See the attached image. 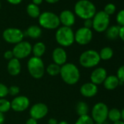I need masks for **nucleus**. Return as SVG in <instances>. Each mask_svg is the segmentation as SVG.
<instances>
[{
  "label": "nucleus",
  "instance_id": "obj_11",
  "mask_svg": "<svg viewBox=\"0 0 124 124\" xmlns=\"http://www.w3.org/2000/svg\"><path fill=\"white\" fill-rule=\"evenodd\" d=\"M93 39V31L90 29L81 27L75 33V42L80 45L89 44Z\"/></svg>",
  "mask_w": 124,
  "mask_h": 124
},
{
  "label": "nucleus",
  "instance_id": "obj_39",
  "mask_svg": "<svg viewBox=\"0 0 124 124\" xmlns=\"http://www.w3.org/2000/svg\"><path fill=\"white\" fill-rule=\"evenodd\" d=\"M26 124H37V120L32 117H30L26 120Z\"/></svg>",
  "mask_w": 124,
  "mask_h": 124
},
{
  "label": "nucleus",
  "instance_id": "obj_28",
  "mask_svg": "<svg viewBox=\"0 0 124 124\" xmlns=\"http://www.w3.org/2000/svg\"><path fill=\"white\" fill-rule=\"evenodd\" d=\"M11 109V101L5 98L0 99V112L2 113L8 112Z\"/></svg>",
  "mask_w": 124,
  "mask_h": 124
},
{
  "label": "nucleus",
  "instance_id": "obj_7",
  "mask_svg": "<svg viewBox=\"0 0 124 124\" xmlns=\"http://www.w3.org/2000/svg\"><path fill=\"white\" fill-rule=\"evenodd\" d=\"M93 29L99 33L105 31L109 26L110 18L108 15H107L104 11L97 12L93 18Z\"/></svg>",
  "mask_w": 124,
  "mask_h": 124
},
{
  "label": "nucleus",
  "instance_id": "obj_9",
  "mask_svg": "<svg viewBox=\"0 0 124 124\" xmlns=\"http://www.w3.org/2000/svg\"><path fill=\"white\" fill-rule=\"evenodd\" d=\"M24 35L25 34L17 28H8L2 33V37L5 42L15 45L23 41Z\"/></svg>",
  "mask_w": 124,
  "mask_h": 124
},
{
  "label": "nucleus",
  "instance_id": "obj_19",
  "mask_svg": "<svg viewBox=\"0 0 124 124\" xmlns=\"http://www.w3.org/2000/svg\"><path fill=\"white\" fill-rule=\"evenodd\" d=\"M103 84L105 89L108 91H113L115 88H117V86L119 85L120 80H118L116 75H107Z\"/></svg>",
  "mask_w": 124,
  "mask_h": 124
},
{
  "label": "nucleus",
  "instance_id": "obj_24",
  "mask_svg": "<svg viewBox=\"0 0 124 124\" xmlns=\"http://www.w3.org/2000/svg\"><path fill=\"white\" fill-rule=\"evenodd\" d=\"M76 112L79 116L86 115L89 112V107L85 101H79L77 103L75 107Z\"/></svg>",
  "mask_w": 124,
  "mask_h": 124
},
{
  "label": "nucleus",
  "instance_id": "obj_20",
  "mask_svg": "<svg viewBox=\"0 0 124 124\" xmlns=\"http://www.w3.org/2000/svg\"><path fill=\"white\" fill-rule=\"evenodd\" d=\"M42 33V29L40 26L37 25H32L30 26L26 31V34L31 37V39H38L41 37Z\"/></svg>",
  "mask_w": 124,
  "mask_h": 124
},
{
  "label": "nucleus",
  "instance_id": "obj_17",
  "mask_svg": "<svg viewBox=\"0 0 124 124\" xmlns=\"http://www.w3.org/2000/svg\"><path fill=\"white\" fill-rule=\"evenodd\" d=\"M80 94L86 98H91L95 96L98 93V87L96 85L90 83H85L83 84L80 88Z\"/></svg>",
  "mask_w": 124,
  "mask_h": 124
},
{
  "label": "nucleus",
  "instance_id": "obj_16",
  "mask_svg": "<svg viewBox=\"0 0 124 124\" xmlns=\"http://www.w3.org/2000/svg\"><path fill=\"white\" fill-rule=\"evenodd\" d=\"M58 18L60 23L63 25V26L71 27L75 23V15L69 10H64L62 11Z\"/></svg>",
  "mask_w": 124,
  "mask_h": 124
},
{
  "label": "nucleus",
  "instance_id": "obj_13",
  "mask_svg": "<svg viewBox=\"0 0 124 124\" xmlns=\"http://www.w3.org/2000/svg\"><path fill=\"white\" fill-rule=\"evenodd\" d=\"M48 113V107L44 103H37L30 108L29 114L31 117L35 120H39L45 117Z\"/></svg>",
  "mask_w": 124,
  "mask_h": 124
},
{
  "label": "nucleus",
  "instance_id": "obj_41",
  "mask_svg": "<svg viewBox=\"0 0 124 124\" xmlns=\"http://www.w3.org/2000/svg\"><path fill=\"white\" fill-rule=\"evenodd\" d=\"M58 120L55 118H53V117L50 118L48 120V124H58Z\"/></svg>",
  "mask_w": 124,
  "mask_h": 124
},
{
  "label": "nucleus",
  "instance_id": "obj_44",
  "mask_svg": "<svg viewBox=\"0 0 124 124\" xmlns=\"http://www.w3.org/2000/svg\"><path fill=\"white\" fill-rule=\"evenodd\" d=\"M120 113H121V120L124 122V108L120 111Z\"/></svg>",
  "mask_w": 124,
  "mask_h": 124
},
{
  "label": "nucleus",
  "instance_id": "obj_12",
  "mask_svg": "<svg viewBox=\"0 0 124 124\" xmlns=\"http://www.w3.org/2000/svg\"><path fill=\"white\" fill-rule=\"evenodd\" d=\"M30 100L25 96H17L11 101V109L15 112H23L29 108Z\"/></svg>",
  "mask_w": 124,
  "mask_h": 124
},
{
  "label": "nucleus",
  "instance_id": "obj_22",
  "mask_svg": "<svg viewBox=\"0 0 124 124\" xmlns=\"http://www.w3.org/2000/svg\"><path fill=\"white\" fill-rule=\"evenodd\" d=\"M120 26H109L107 29L105 31L106 32V37L107 39L113 40L116 39L117 37H119V31H120Z\"/></svg>",
  "mask_w": 124,
  "mask_h": 124
},
{
  "label": "nucleus",
  "instance_id": "obj_47",
  "mask_svg": "<svg viewBox=\"0 0 124 124\" xmlns=\"http://www.w3.org/2000/svg\"><path fill=\"white\" fill-rule=\"evenodd\" d=\"M93 124H104V123H94Z\"/></svg>",
  "mask_w": 124,
  "mask_h": 124
},
{
  "label": "nucleus",
  "instance_id": "obj_32",
  "mask_svg": "<svg viewBox=\"0 0 124 124\" xmlns=\"http://www.w3.org/2000/svg\"><path fill=\"white\" fill-rule=\"evenodd\" d=\"M8 95V87L0 83V99L5 98Z\"/></svg>",
  "mask_w": 124,
  "mask_h": 124
},
{
  "label": "nucleus",
  "instance_id": "obj_26",
  "mask_svg": "<svg viewBox=\"0 0 124 124\" xmlns=\"http://www.w3.org/2000/svg\"><path fill=\"white\" fill-rule=\"evenodd\" d=\"M107 118L113 123L117 122L121 120V113L120 110L117 108H112L109 109Z\"/></svg>",
  "mask_w": 124,
  "mask_h": 124
},
{
  "label": "nucleus",
  "instance_id": "obj_46",
  "mask_svg": "<svg viewBox=\"0 0 124 124\" xmlns=\"http://www.w3.org/2000/svg\"><path fill=\"white\" fill-rule=\"evenodd\" d=\"M113 124H124V122L122 121L121 120L117 121V122H115V123H113Z\"/></svg>",
  "mask_w": 124,
  "mask_h": 124
},
{
  "label": "nucleus",
  "instance_id": "obj_1",
  "mask_svg": "<svg viewBox=\"0 0 124 124\" xmlns=\"http://www.w3.org/2000/svg\"><path fill=\"white\" fill-rule=\"evenodd\" d=\"M60 76L66 84L75 85L80 78V72L78 67L72 63H66L61 67Z\"/></svg>",
  "mask_w": 124,
  "mask_h": 124
},
{
  "label": "nucleus",
  "instance_id": "obj_38",
  "mask_svg": "<svg viewBox=\"0 0 124 124\" xmlns=\"http://www.w3.org/2000/svg\"><path fill=\"white\" fill-rule=\"evenodd\" d=\"M7 1L11 4V5H19L22 2L23 0H7Z\"/></svg>",
  "mask_w": 124,
  "mask_h": 124
},
{
  "label": "nucleus",
  "instance_id": "obj_29",
  "mask_svg": "<svg viewBox=\"0 0 124 124\" xmlns=\"http://www.w3.org/2000/svg\"><path fill=\"white\" fill-rule=\"evenodd\" d=\"M94 122L91 117L88 115L79 116L78 119L76 120L75 124H93Z\"/></svg>",
  "mask_w": 124,
  "mask_h": 124
},
{
  "label": "nucleus",
  "instance_id": "obj_33",
  "mask_svg": "<svg viewBox=\"0 0 124 124\" xmlns=\"http://www.w3.org/2000/svg\"><path fill=\"white\" fill-rule=\"evenodd\" d=\"M20 93V88L17 85H11L8 88V94L13 96H17V95Z\"/></svg>",
  "mask_w": 124,
  "mask_h": 124
},
{
  "label": "nucleus",
  "instance_id": "obj_49",
  "mask_svg": "<svg viewBox=\"0 0 124 124\" xmlns=\"http://www.w3.org/2000/svg\"><path fill=\"white\" fill-rule=\"evenodd\" d=\"M123 50H124V48H123Z\"/></svg>",
  "mask_w": 124,
  "mask_h": 124
},
{
  "label": "nucleus",
  "instance_id": "obj_25",
  "mask_svg": "<svg viewBox=\"0 0 124 124\" xmlns=\"http://www.w3.org/2000/svg\"><path fill=\"white\" fill-rule=\"evenodd\" d=\"M113 50L110 47H104L101 49L99 53L100 59L103 61H108L111 59L113 56Z\"/></svg>",
  "mask_w": 124,
  "mask_h": 124
},
{
  "label": "nucleus",
  "instance_id": "obj_42",
  "mask_svg": "<svg viewBox=\"0 0 124 124\" xmlns=\"http://www.w3.org/2000/svg\"><path fill=\"white\" fill-rule=\"evenodd\" d=\"M42 1L43 0H32V3L39 6V5H41L42 3Z\"/></svg>",
  "mask_w": 124,
  "mask_h": 124
},
{
  "label": "nucleus",
  "instance_id": "obj_36",
  "mask_svg": "<svg viewBox=\"0 0 124 124\" xmlns=\"http://www.w3.org/2000/svg\"><path fill=\"white\" fill-rule=\"evenodd\" d=\"M83 27L91 29V28L93 27V21H92V19H86V20H84V26Z\"/></svg>",
  "mask_w": 124,
  "mask_h": 124
},
{
  "label": "nucleus",
  "instance_id": "obj_15",
  "mask_svg": "<svg viewBox=\"0 0 124 124\" xmlns=\"http://www.w3.org/2000/svg\"><path fill=\"white\" fill-rule=\"evenodd\" d=\"M107 77V70L103 67H98L91 72L90 78L92 83L99 85L104 83Z\"/></svg>",
  "mask_w": 124,
  "mask_h": 124
},
{
  "label": "nucleus",
  "instance_id": "obj_8",
  "mask_svg": "<svg viewBox=\"0 0 124 124\" xmlns=\"http://www.w3.org/2000/svg\"><path fill=\"white\" fill-rule=\"evenodd\" d=\"M109 108L107 105L103 102H98L94 104L91 110V118L94 123H104L108 116Z\"/></svg>",
  "mask_w": 124,
  "mask_h": 124
},
{
  "label": "nucleus",
  "instance_id": "obj_23",
  "mask_svg": "<svg viewBox=\"0 0 124 124\" xmlns=\"http://www.w3.org/2000/svg\"><path fill=\"white\" fill-rule=\"evenodd\" d=\"M26 12H27V14L31 18H39V16L41 14L39 8L37 5L33 4V3H31V4L28 5V6L26 8Z\"/></svg>",
  "mask_w": 124,
  "mask_h": 124
},
{
  "label": "nucleus",
  "instance_id": "obj_45",
  "mask_svg": "<svg viewBox=\"0 0 124 124\" xmlns=\"http://www.w3.org/2000/svg\"><path fill=\"white\" fill-rule=\"evenodd\" d=\"M58 124H69V123L65 120H62V121H60L59 123H58Z\"/></svg>",
  "mask_w": 124,
  "mask_h": 124
},
{
  "label": "nucleus",
  "instance_id": "obj_5",
  "mask_svg": "<svg viewBox=\"0 0 124 124\" xmlns=\"http://www.w3.org/2000/svg\"><path fill=\"white\" fill-rule=\"evenodd\" d=\"M101 59L99 54L96 50H88L83 52L79 57L80 64L86 69H90L96 67L100 62Z\"/></svg>",
  "mask_w": 124,
  "mask_h": 124
},
{
  "label": "nucleus",
  "instance_id": "obj_34",
  "mask_svg": "<svg viewBox=\"0 0 124 124\" xmlns=\"http://www.w3.org/2000/svg\"><path fill=\"white\" fill-rule=\"evenodd\" d=\"M117 78L120 80V82L124 83V64L120 67L117 71Z\"/></svg>",
  "mask_w": 124,
  "mask_h": 124
},
{
  "label": "nucleus",
  "instance_id": "obj_43",
  "mask_svg": "<svg viewBox=\"0 0 124 124\" xmlns=\"http://www.w3.org/2000/svg\"><path fill=\"white\" fill-rule=\"evenodd\" d=\"M59 0H45V2L49 3V4H55L56 2H58Z\"/></svg>",
  "mask_w": 124,
  "mask_h": 124
},
{
  "label": "nucleus",
  "instance_id": "obj_14",
  "mask_svg": "<svg viewBox=\"0 0 124 124\" xmlns=\"http://www.w3.org/2000/svg\"><path fill=\"white\" fill-rule=\"evenodd\" d=\"M52 58L53 63L61 67L67 63V53L64 48L61 47H55L52 53Z\"/></svg>",
  "mask_w": 124,
  "mask_h": 124
},
{
  "label": "nucleus",
  "instance_id": "obj_3",
  "mask_svg": "<svg viewBox=\"0 0 124 124\" xmlns=\"http://www.w3.org/2000/svg\"><path fill=\"white\" fill-rule=\"evenodd\" d=\"M55 37L57 43L61 47H70L75 42V33L71 27H58Z\"/></svg>",
  "mask_w": 124,
  "mask_h": 124
},
{
  "label": "nucleus",
  "instance_id": "obj_27",
  "mask_svg": "<svg viewBox=\"0 0 124 124\" xmlns=\"http://www.w3.org/2000/svg\"><path fill=\"white\" fill-rule=\"evenodd\" d=\"M45 71L47 72V73L50 75V76H57L58 75L60 74V71H61V67L55 63H52V64H50Z\"/></svg>",
  "mask_w": 124,
  "mask_h": 124
},
{
  "label": "nucleus",
  "instance_id": "obj_4",
  "mask_svg": "<svg viewBox=\"0 0 124 124\" xmlns=\"http://www.w3.org/2000/svg\"><path fill=\"white\" fill-rule=\"evenodd\" d=\"M27 69L30 75L34 79H41L45 74V67L41 58L31 57L27 62Z\"/></svg>",
  "mask_w": 124,
  "mask_h": 124
},
{
  "label": "nucleus",
  "instance_id": "obj_40",
  "mask_svg": "<svg viewBox=\"0 0 124 124\" xmlns=\"http://www.w3.org/2000/svg\"><path fill=\"white\" fill-rule=\"evenodd\" d=\"M5 117L4 113L0 112V124H3L5 123Z\"/></svg>",
  "mask_w": 124,
  "mask_h": 124
},
{
  "label": "nucleus",
  "instance_id": "obj_10",
  "mask_svg": "<svg viewBox=\"0 0 124 124\" xmlns=\"http://www.w3.org/2000/svg\"><path fill=\"white\" fill-rule=\"evenodd\" d=\"M31 50L32 45L30 44V42L23 40L21 42L16 44L12 51L13 53L14 58L20 60L27 58L31 53Z\"/></svg>",
  "mask_w": 124,
  "mask_h": 124
},
{
  "label": "nucleus",
  "instance_id": "obj_21",
  "mask_svg": "<svg viewBox=\"0 0 124 124\" xmlns=\"http://www.w3.org/2000/svg\"><path fill=\"white\" fill-rule=\"evenodd\" d=\"M46 51V46L42 42H38L32 46L31 53L34 56L37 58H41Z\"/></svg>",
  "mask_w": 124,
  "mask_h": 124
},
{
  "label": "nucleus",
  "instance_id": "obj_31",
  "mask_svg": "<svg viewBox=\"0 0 124 124\" xmlns=\"http://www.w3.org/2000/svg\"><path fill=\"white\" fill-rule=\"evenodd\" d=\"M116 21L120 27L124 26V9L118 12L116 16Z\"/></svg>",
  "mask_w": 124,
  "mask_h": 124
},
{
  "label": "nucleus",
  "instance_id": "obj_30",
  "mask_svg": "<svg viewBox=\"0 0 124 124\" xmlns=\"http://www.w3.org/2000/svg\"><path fill=\"white\" fill-rule=\"evenodd\" d=\"M115 10H116V7L115 6V5H113L112 3H109L104 7V9L103 11L109 16L113 15Z\"/></svg>",
  "mask_w": 124,
  "mask_h": 124
},
{
  "label": "nucleus",
  "instance_id": "obj_37",
  "mask_svg": "<svg viewBox=\"0 0 124 124\" xmlns=\"http://www.w3.org/2000/svg\"><path fill=\"white\" fill-rule=\"evenodd\" d=\"M119 37L124 42V26H121L120 28V31H119Z\"/></svg>",
  "mask_w": 124,
  "mask_h": 124
},
{
  "label": "nucleus",
  "instance_id": "obj_2",
  "mask_svg": "<svg viewBox=\"0 0 124 124\" xmlns=\"http://www.w3.org/2000/svg\"><path fill=\"white\" fill-rule=\"evenodd\" d=\"M75 13L79 18L86 20L92 19L96 13V9L89 0H80L75 5Z\"/></svg>",
  "mask_w": 124,
  "mask_h": 124
},
{
  "label": "nucleus",
  "instance_id": "obj_48",
  "mask_svg": "<svg viewBox=\"0 0 124 124\" xmlns=\"http://www.w3.org/2000/svg\"><path fill=\"white\" fill-rule=\"evenodd\" d=\"M0 9H1V2H0Z\"/></svg>",
  "mask_w": 124,
  "mask_h": 124
},
{
  "label": "nucleus",
  "instance_id": "obj_6",
  "mask_svg": "<svg viewBox=\"0 0 124 124\" xmlns=\"http://www.w3.org/2000/svg\"><path fill=\"white\" fill-rule=\"evenodd\" d=\"M38 21L40 27L49 30L56 29L61 24L58 16L52 12H44L41 13L38 18Z\"/></svg>",
  "mask_w": 124,
  "mask_h": 124
},
{
  "label": "nucleus",
  "instance_id": "obj_18",
  "mask_svg": "<svg viewBox=\"0 0 124 124\" xmlns=\"http://www.w3.org/2000/svg\"><path fill=\"white\" fill-rule=\"evenodd\" d=\"M8 72L12 76H17L21 73V64L20 60L16 58H13L8 61Z\"/></svg>",
  "mask_w": 124,
  "mask_h": 124
},
{
  "label": "nucleus",
  "instance_id": "obj_35",
  "mask_svg": "<svg viewBox=\"0 0 124 124\" xmlns=\"http://www.w3.org/2000/svg\"><path fill=\"white\" fill-rule=\"evenodd\" d=\"M4 58L5 59L8 60V61H10L11 60L12 58H14V55H13V53L12 50H7L4 53Z\"/></svg>",
  "mask_w": 124,
  "mask_h": 124
}]
</instances>
